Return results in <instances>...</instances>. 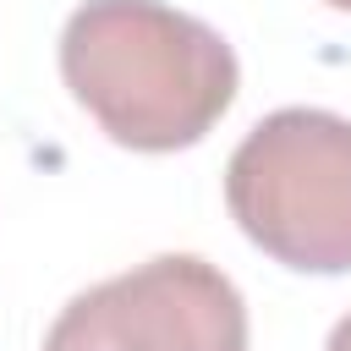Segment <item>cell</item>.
Masks as SVG:
<instances>
[{
    "label": "cell",
    "mask_w": 351,
    "mask_h": 351,
    "mask_svg": "<svg viewBox=\"0 0 351 351\" xmlns=\"http://www.w3.org/2000/svg\"><path fill=\"white\" fill-rule=\"evenodd\" d=\"M230 219L252 247L302 274L351 269V121L335 110L263 115L225 165Z\"/></svg>",
    "instance_id": "2"
},
{
    "label": "cell",
    "mask_w": 351,
    "mask_h": 351,
    "mask_svg": "<svg viewBox=\"0 0 351 351\" xmlns=\"http://www.w3.org/2000/svg\"><path fill=\"white\" fill-rule=\"evenodd\" d=\"M329 5H335V11H351V0H329Z\"/></svg>",
    "instance_id": "5"
},
{
    "label": "cell",
    "mask_w": 351,
    "mask_h": 351,
    "mask_svg": "<svg viewBox=\"0 0 351 351\" xmlns=\"http://www.w3.org/2000/svg\"><path fill=\"white\" fill-rule=\"evenodd\" d=\"M44 351H247V302L197 252H159L77 291Z\"/></svg>",
    "instance_id": "3"
},
{
    "label": "cell",
    "mask_w": 351,
    "mask_h": 351,
    "mask_svg": "<svg viewBox=\"0 0 351 351\" xmlns=\"http://www.w3.org/2000/svg\"><path fill=\"white\" fill-rule=\"evenodd\" d=\"M324 351H351V313H346V318L329 329V346H324Z\"/></svg>",
    "instance_id": "4"
},
{
    "label": "cell",
    "mask_w": 351,
    "mask_h": 351,
    "mask_svg": "<svg viewBox=\"0 0 351 351\" xmlns=\"http://www.w3.org/2000/svg\"><path fill=\"white\" fill-rule=\"evenodd\" d=\"M60 77L99 132L137 154L208 137L241 88L236 49L165 0H88L66 16Z\"/></svg>",
    "instance_id": "1"
}]
</instances>
